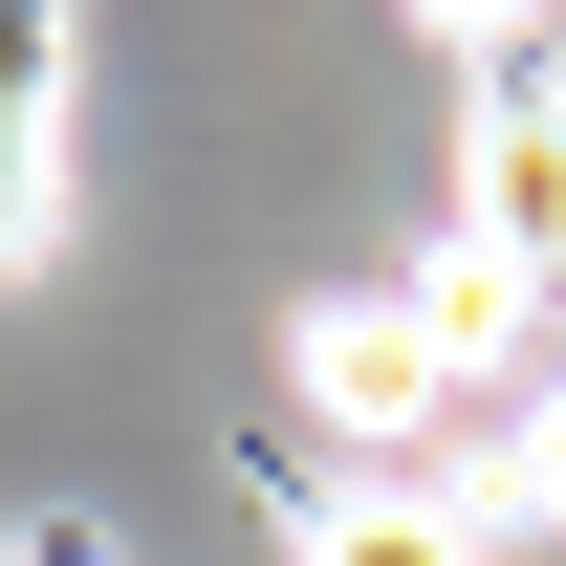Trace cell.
<instances>
[{"label": "cell", "mask_w": 566, "mask_h": 566, "mask_svg": "<svg viewBox=\"0 0 566 566\" xmlns=\"http://www.w3.org/2000/svg\"><path fill=\"white\" fill-rule=\"evenodd\" d=\"M22 566H109V545H87V523H44V545H22Z\"/></svg>", "instance_id": "7"}, {"label": "cell", "mask_w": 566, "mask_h": 566, "mask_svg": "<svg viewBox=\"0 0 566 566\" xmlns=\"http://www.w3.org/2000/svg\"><path fill=\"white\" fill-rule=\"evenodd\" d=\"M305 566H480V523L415 501V480H327L305 501Z\"/></svg>", "instance_id": "3"}, {"label": "cell", "mask_w": 566, "mask_h": 566, "mask_svg": "<svg viewBox=\"0 0 566 566\" xmlns=\"http://www.w3.org/2000/svg\"><path fill=\"white\" fill-rule=\"evenodd\" d=\"M523 523H566V370H545V415H523Z\"/></svg>", "instance_id": "5"}, {"label": "cell", "mask_w": 566, "mask_h": 566, "mask_svg": "<svg viewBox=\"0 0 566 566\" xmlns=\"http://www.w3.org/2000/svg\"><path fill=\"white\" fill-rule=\"evenodd\" d=\"M436 392H458V370H436V327H415V305H305V415L349 436L370 480L436 436Z\"/></svg>", "instance_id": "2"}, {"label": "cell", "mask_w": 566, "mask_h": 566, "mask_svg": "<svg viewBox=\"0 0 566 566\" xmlns=\"http://www.w3.org/2000/svg\"><path fill=\"white\" fill-rule=\"evenodd\" d=\"M415 327H436V370H501V349H523V327H545V305H523V283H501L480 240H458V262L415 283Z\"/></svg>", "instance_id": "4"}, {"label": "cell", "mask_w": 566, "mask_h": 566, "mask_svg": "<svg viewBox=\"0 0 566 566\" xmlns=\"http://www.w3.org/2000/svg\"><path fill=\"white\" fill-rule=\"evenodd\" d=\"M458 240H480L523 305H566V87H480V153H458Z\"/></svg>", "instance_id": "1"}, {"label": "cell", "mask_w": 566, "mask_h": 566, "mask_svg": "<svg viewBox=\"0 0 566 566\" xmlns=\"http://www.w3.org/2000/svg\"><path fill=\"white\" fill-rule=\"evenodd\" d=\"M436 44H523V22H545V0H415Z\"/></svg>", "instance_id": "6"}]
</instances>
